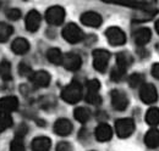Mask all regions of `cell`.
<instances>
[{
	"label": "cell",
	"mask_w": 159,
	"mask_h": 151,
	"mask_svg": "<svg viewBox=\"0 0 159 151\" xmlns=\"http://www.w3.org/2000/svg\"><path fill=\"white\" fill-rule=\"evenodd\" d=\"M135 131V122L131 118H120L115 122V132L119 138H129Z\"/></svg>",
	"instance_id": "cell-4"
},
{
	"label": "cell",
	"mask_w": 159,
	"mask_h": 151,
	"mask_svg": "<svg viewBox=\"0 0 159 151\" xmlns=\"http://www.w3.org/2000/svg\"><path fill=\"white\" fill-rule=\"evenodd\" d=\"M129 84L131 88H141L144 84V76L142 73H132L129 77Z\"/></svg>",
	"instance_id": "cell-26"
},
{
	"label": "cell",
	"mask_w": 159,
	"mask_h": 151,
	"mask_svg": "<svg viewBox=\"0 0 159 151\" xmlns=\"http://www.w3.org/2000/svg\"><path fill=\"white\" fill-rule=\"evenodd\" d=\"M45 19L49 24L59 26L65 19V10L61 6H52L45 12Z\"/></svg>",
	"instance_id": "cell-5"
},
{
	"label": "cell",
	"mask_w": 159,
	"mask_h": 151,
	"mask_svg": "<svg viewBox=\"0 0 159 151\" xmlns=\"http://www.w3.org/2000/svg\"><path fill=\"white\" fill-rule=\"evenodd\" d=\"M105 2H109V4H116V5H122V6H129V7H134V9H146L148 7V5L143 4V2H139L137 0H103Z\"/></svg>",
	"instance_id": "cell-20"
},
{
	"label": "cell",
	"mask_w": 159,
	"mask_h": 151,
	"mask_svg": "<svg viewBox=\"0 0 159 151\" xmlns=\"http://www.w3.org/2000/svg\"><path fill=\"white\" fill-rule=\"evenodd\" d=\"M62 53L60 51L58 48H52L47 51V58L49 62L54 63V65H61L62 63Z\"/></svg>",
	"instance_id": "cell-22"
},
{
	"label": "cell",
	"mask_w": 159,
	"mask_h": 151,
	"mask_svg": "<svg viewBox=\"0 0 159 151\" xmlns=\"http://www.w3.org/2000/svg\"><path fill=\"white\" fill-rule=\"evenodd\" d=\"M62 37L66 41H69L71 44H76V43H79V41L84 39V34H83L82 29L79 28L77 24L69 23L62 29Z\"/></svg>",
	"instance_id": "cell-2"
},
{
	"label": "cell",
	"mask_w": 159,
	"mask_h": 151,
	"mask_svg": "<svg viewBox=\"0 0 159 151\" xmlns=\"http://www.w3.org/2000/svg\"><path fill=\"white\" fill-rule=\"evenodd\" d=\"M139 97L144 104H154L158 100V92H157V89L153 84L144 83L141 87Z\"/></svg>",
	"instance_id": "cell-6"
},
{
	"label": "cell",
	"mask_w": 159,
	"mask_h": 151,
	"mask_svg": "<svg viewBox=\"0 0 159 151\" xmlns=\"http://www.w3.org/2000/svg\"><path fill=\"white\" fill-rule=\"evenodd\" d=\"M146 122L149 126H158L159 124V109L151 107L146 113Z\"/></svg>",
	"instance_id": "cell-24"
},
{
	"label": "cell",
	"mask_w": 159,
	"mask_h": 151,
	"mask_svg": "<svg viewBox=\"0 0 159 151\" xmlns=\"http://www.w3.org/2000/svg\"><path fill=\"white\" fill-rule=\"evenodd\" d=\"M25 24L28 32H36L40 26V15L38 11L32 10L27 14L26 19H25Z\"/></svg>",
	"instance_id": "cell-13"
},
{
	"label": "cell",
	"mask_w": 159,
	"mask_h": 151,
	"mask_svg": "<svg viewBox=\"0 0 159 151\" xmlns=\"http://www.w3.org/2000/svg\"><path fill=\"white\" fill-rule=\"evenodd\" d=\"M131 63H132V57L129 53L121 51L118 54V56H116V66L118 67L127 71V68L131 66Z\"/></svg>",
	"instance_id": "cell-21"
},
{
	"label": "cell",
	"mask_w": 159,
	"mask_h": 151,
	"mask_svg": "<svg viewBox=\"0 0 159 151\" xmlns=\"http://www.w3.org/2000/svg\"><path fill=\"white\" fill-rule=\"evenodd\" d=\"M105 37L111 45H124L126 43V34L119 27H110L105 32Z\"/></svg>",
	"instance_id": "cell-7"
},
{
	"label": "cell",
	"mask_w": 159,
	"mask_h": 151,
	"mask_svg": "<svg viewBox=\"0 0 159 151\" xmlns=\"http://www.w3.org/2000/svg\"><path fill=\"white\" fill-rule=\"evenodd\" d=\"M19 72H20V75L23 76V77H30V76L33 73L31 66H28V65L25 63V62L20 63V66H19Z\"/></svg>",
	"instance_id": "cell-34"
},
{
	"label": "cell",
	"mask_w": 159,
	"mask_h": 151,
	"mask_svg": "<svg viewBox=\"0 0 159 151\" xmlns=\"http://www.w3.org/2000/svg\"><path fill=\"white\" fill-rule=\"evenodd\" d=\"M144 144L149 149H157L159 148V131L153 128L149 129L144 135Z\"/></svg>",
	"instance_id": "cell-18"
},
{
	"label": "cell",
	"mask_w": 159,
	"mask_h": 151,
	"mask_svg": "<svg viewBox=\"0 0 159 151\" xmlns=\"http://www.w3.org/2000/svg\"><path fill=\"white\" fill-rule=\"evenodd\" d=\"M110 96H111V105L115 110H118V111L126 110V107L129 105V99H127V96L124 92L115 89V90L111 92Z\"/></svg>",
	"instance_id": "cell-9"
},
{
	"label": "cell",
	"mask_w": 159,
	"mask_h": 151,
	"mask_svg": "<svg viewBox=\"0 0 159 151\" xmlns=\"http://www.w3.org/2000/svg\"><path fill=\"white\" fill-rule=\"evenodd\" d=\"M25 1H27V0H25Z\"/></svg>",
	"instance_id": "cell-40"
},
{
	"label": "cell",
	"mask_w": 159,
	"mask_h": 151,
	"mask_svg": "<svg viewBox=\"0 0 159 151\" xmlns=\"http://www.w3.org/2000/svg\"><path fill=\"white\" fill-rule=\"evenodd\" d=\"M26 133H27V126H26V124H21L20 128H19L17 132H16V136L23 139V136L26 135Z\"/></svg>",
	"instance_id": "cell-37"
},
{
	"label": "cell",
	"mask_w": 159,
	"mask_h": 151,
	"mask_svg": "<svg viewBox=\"0 0 159 151\" xmlns=\"http://www.w3.org/2000/svg\"><path fill=\"white\" fill-rule=\"evenodd\" d=\"M125 73H126L125 70H122V68H120V67H118V66H115V67L111 70L110 78H111V80H114V82H120V80L124 78Z\"/></svg>",
	"instance_id": "cell-31"
},
{
	"label": "cell",
	"mask_w": 159,
	"mask_h": 151,
	"mask_svg": "<svg viewBox=\"0 0 159 151\" xmlns=\"http://www.w3.org/2000/svg\"><path fill=\"white\" fill-rule=\"evenodd\" d=\"M12 32H14V29L10 24H7L5 22H0V43H5L12 34Z\"/></svg>",
	"instance_id": "cell-25"
},
{
	"label": "cell",
	"mask_w": 159,
	"mask_h": 151,
	"mask_svg": "<svg viewBox=\"0 0 159 151\" xmlns=\"http://www.w3.org/2000/svg\"><path fill=\"white\" fill-rule=\"evenodd\" d=\"M110 60V53L104 49H96L93 51V66L98 72H105Z\"/></svg>",
	"instance_id": "cell-3"
},
{
	"label": "cell",
	"mask_w": 159,
	"mask_h": 151,
	"mask_svg": "<svg viewBox=\"0 0 159 151\" xmlns=\"http://www.w3.org/2000/svg\"><path fill=\"white\" fill-rule=\"evenodd\" d=\"M132 38H134V40H135V43H136L137 45L143 46V45H146V44L151 40V38H152V32L149 31V28L142 27V28H139V29H136V31L134 32Z\"/></svg>",
	"instance_id": "cell-15"
},
{
	"label": "cell",
	"mask_w": 159,
	"mask_h": 151,
	"mask_svg": "<svg viewBox=\"0 0 159 151\" xmlns=\"http://www.w3.org/2000/svg\"><path fill=\"white\" fill-rule=\"evenodd\" d=\"M0 77L4 79V80H10L11 79V65L10 62L7 61H2L0 63Z\"/></svg>",
	"instance_id": "cell-29"
},
{
	"label": "cell",
	"mask_w": 159,
	"mask_h": 151,
	"mask_svg": "<svg viewBox=\"0 0 159 151\" xmlns=\"http://www.w3.org/2000/svg\"><path fill=\"white\" fill-rule=\"evenodd\" d=\"M72 129H74L72 123L66 118H59L54 123V132L60 136H66V135L71 134Z\"/></svg>",
	"instance_id": "cell-11"
},
{
	"label": "cell",
	"mask_w": 159,
	"mask_h": 151,
	"mask_svg": "<svg viewBox=\"0 0 159 151\" xmlns=\"http://www.w3.org/2000/svg\"><path fill=\"white\" fill-rule=\"evenodd\" d=\"M152 76H153L156 79L159 80V62L154 63V65L152 66Z\"/></svg>",
	"instance_id": "cell-38"
},
{
	"label": "cell",
	"mask_w": 159,
	"mask_h": 151,
	"mask_svg": "<svg viewBox=\"0 0 159 151\" xmlns=\"http://www.w3.org/2000/svg\"><path fill=\"white\" fill-rule=\"evenodd\" d=\"M81 22L88 27H99L103 22V19L97 12L87 11V12H83L81 15Z\"/></svg>",
	"instance_id": "cell-12"
},
{
	"label": "cell",
	"mask_w": 159,
	"mask_h": 151,
	"mask_svg": "<svg viewBox=\"0 0 159 151\" xmlns=\"http://www.w3.org/2000/svg\"><path fill=\"white\" fill-rule=\"evenodd\" d=\"M11 151H26L22 138L16 136V138L11 141Z\"/></svg>",
	"instance_id": "cell-33"
},
{
	"label": "cell",
	"mask_w": 159,
	"mask_h": 151,
	"mask_svg": "<svg viewBox=\"0 0 159 151\" xmlns=\"http://www.w3.org/2000/svg\"><path fill=\"white\" fill-rule=\"evenodd\" d=\"M67 71H77L82 66V58L79 54L75 53H67L62 57V63H61Z\"/></svg>",
	"instance_id": "cell-8"
},
{
	"label": "cell",
	"mask_w": 159,
	"mask_h": 151,
	"mask_svg": "<svg viewBox=\"0 0 159 151\" xmlns=\"http://www.w3.org/2000/svg\"><path fill=\"white\" fill-rule=\"evenodd\" d=\"M156 31H157V33L159 34V19L156 22Z\"/></svg>",
	"instance_id": "cell-39"
},
{
	"label": "cell",
	"mask_w": 159,
	"mask_h": 151,
	"mask_svg": "<svg viewBox=\"0 0 159 151\" xmlns=\"http://www.w3.org/2000/svg\"><path fill=\"white\" fill-rule=\"evenodd\" d=\"M82 97V87L77 82H71L61 93V99L67 104H76Z\"/></svg>",
	"instance_id": "cell-1"
},
{
	"label": "cell",
	"mask_w": 159,
	"mask_h": 151,
	"mask_svg": "<svg viewBox=\"0 0 159 151\" xmlns=\"http://www.w3.org/2000/svg\"><path fill=\"white\" fill-rule=\"evenodd\" d=\"M52 146V140L48 136H37L33 139L31 148L32 151H49Z\"/></svg>",
	"instance_id": "cell-17"
},
{
	"label": "cell",
	"mask_w": 159,
	"mask_h": 151,
	"mask_svg": "<svg viewBox=\"0 0 159 151\" xmlns=\"http://www.w3.org/2000/svg\"><path fill=\"white\" fill-rule=\"evenodd\" d=\"M6 17L10 19H12V21H16V19H19L21 17V11L19 9H9L7 11H6Z\"/></svg>",
	"instance_id": "cell-35"
},
{
	"label": "cell",
	"mask_w": 159,
	"mask_h": 151,
	"mask_svg": "<svg viewBox=\"0 0 159 151\" xmlns=\"http://www.w3.org/2000/svg\"><path fill=\"white\" fill-rule=\"evenodd\" d=\"M11 126H12V118L10 113L0 111V132L10 128Z\"/></svg>",
	"instance_id": "cell-28"
},
{
	"label": "cell",
	"mask_w": 159,
	"mask_h": 151,
	"mask_svg": "<svg viewBox=\"0 0 159 151\" xmlns=\"http://www.w3.org/2000/svg\"><path fill=\"white\" fill-rule=\"evenodd\" d=\"M94 135H96V139L98 141L104 143V141H108V140L111 139V136H113V129H111V127L109 124L100 123V124H98V127L96 128V131H94Z\"/></svg>",
	"instance_id": "cell-14"
},
{
	"label": "cell",
	"mask_w": 159,
	"mask_h": 151,
	"mask_svg": "<svg viewBox=\"0 0 159 151\" xmlns=\"http://www.w3.org/2000/svg\"><path fill=\"white\" fill-rule=\"evenodd\" d=\"M19 107V100L16 96H5L0 99V111L4 112H14Z\"/></svg>",
	"instance_id": "cell-16"
},
{
	"label": "cell",
	"mask_w": 159,
	"mask_h": 151,
	"mask_svg": "<svg viewBox=\"0 0 159 151\" xmlns=\"http://www.w3.org/2000/svg\"><path fill=\"white\" fill-rule=\"evenodd\" d=\"M87 93H99L100 89V82L98 79H91L86 83Z\"/></svg>",
	"instance_id": "cell-30"
},
{
	"label": "cell",
	"mask_w": 159,
	"mask_h": 151,
	"mask_svg": "<svg viewBox=\"0 0 159 151\" xmlns=\"http://www.w3.org/2000/svg\"><path fill=\"white\" fill-rule=\"evenodd\" d=\"M74 116H75L76 121H79L81 123H86L91 118V111L87 107H77L74 111Z\"/></svg>",
	"instance_id": "cell-23"
},
{
	"label": "cell",
	"mask_w": 159,
	"mask_h": 151,
	"mask_svg": "<svg viewBox=\"0 0 159 151\" xmlns=\"http://www.w3.org/2000/svg\"><path fill=\"white\" fill-rule=\"evenodd\" d=\"M31 83L36 87V88H45L49 85L50 83V75L45 71H37L33 72L32 75L28 77Z\"/></svg>",
	"instance_id": "cell-10"
},
{
	"label": "cell",
	"mask_w": 159,
	"mask_h": 151,
	"mask_svg": "<svg viewBox=\"0 0 159 151\" xmlns=\"http://www.w3.org/2000/svg\"><path fill=\"white\" fill-rule=\"evenodd\" d=\"M11 49L15 54L17 55H23L30 50V43L27 41V39L25 38H17L12 41L11 44Z\"/></svg>",
	"instance_id": "cell-19"
},
{
	"label": "cell",
	"mask_w": 159,
	"mask_h": 151,
	"mask_svg": "<svg viewBox=\"0 0 159 151\" xmlns=\"http://www.w3.org/2000/svg\"><path fill=\"white\" fill-rule=\"evenodd\" d=\"M86 101L88 104H92V105H99L102 102V97L99 96V93H87Z\"/></svg>",
	"instance_id": "cell-32"
},
{
	"label": "cell",
	"mask_w": 159,
	"mask_h": 151,
	"mask_svg": "<svg viewBox=\"0 0 159 151\" xmlns=\"http://www.w3.org/2000/svg\"><path fill=\"white\" fill-rule=\"evenodd\" d=\"M57 151H72V146L66 141H61L57 145Z\"/></svg>",
	"instance_id": "cell-36"
},
{
	"label": "cell",
	"mask_w": 159,
	"mask_h": 151,
	"mask_svg": "<svg viewBox=\"0 0 159 151\" xmlns=\"http://www.w3.org/2000/svg\"><path fill=\"white\" fill-rule=\"evenodd\" d=\"M157 14V10L156 9H153V10H151V9H148V7H146V9H141L139 12H137V15L135 16L137 21H147V19H151L154 15Z\"/></svg>",
	"instance_id": "cell-27"
}]
</instances>
